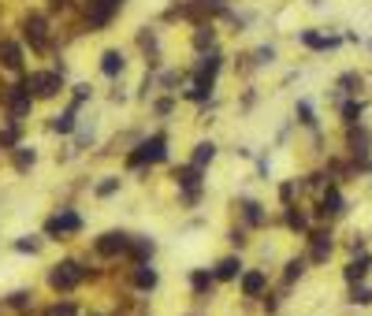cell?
<instances>
[{
    "label": "cell",
    "mask_w": 372,
    "mask_h": 316,
    "mask_svg": "<svg viewBox=\"0 0 372 316\" xmlns=\"http://www.w3.org/2000/svg\"><path fill=\"white\" fill-rule=\"evenodd\" d=\"M168 157V138L164 135H153L149 142H142L131 157H127V168H142V164H156Z\"/></svg>",
    "instance_id": "6da1fadb"
},
{
    "label": "cell",
    "mask_w": 372,
    "mask_h": 316,
    "mask_svg": "<svg viewBox=\"0 0 372 316\" xmlns=\"http://www.w3.org/2000/svg\"><path fill=\"white\" fill-rule=\"evenodd\" d=\"M83 275H86V268L78 260H60L53 272H48V287L53 290H75L78 283H83Z\"/></svg>",
    "instance_id": "7a4b0ae2"
},
{
    "label": "cell",
    "mask_w": 372,
    "mask_h": 316,
    "mask_svg": "<svg viewBox=\"0 0 372 316\" xmlns=\"http://www.w3.org/2000/svg\"><path fill=\"white\" fill-rule=\"evenodd\" d=\"M26 90L34 93L38 101H48V97H56L63 90V75H56V71H34L26 78Z\"/></svg>",
    "instance_id": "3957f363"
},
{
    "label": "cell",
    "mask_w": 372,
    "mask_h": 316,
    "mask_svg": "<svg viewBox=\"0 0 372 316\" xmlns=\"http://www.w3.org/2000/svg\"><path fill=\"white\" fill-rule=\"evenodd\" d=\"M346 197H343V190L339 186H328L324 194H320V201H317V216L320 220H343L346 216Z\"/></svg>",
    "instance_id": "277c9868"
},
{
    "label": "cell",
    "mask_w": 372,
    "mask_h": 316,
    "mask_svg": "<svg viewBox=\"0 0 372 316\" xmlns=\"http://www.w3.org/2000/svg\"><path fill=\"white\" fill-rule=\"evenodd\" d=\"M346 149H350L354 164L372 160V130H368L365 123H361V127H350V135H346Z\"/></svg>",
    "instance_id": "5b68a950"
},
{
    "label": "cell",
    "mask_w": 372,
    "mask_h": 316,
    "mask_svg": "<svg viewBox=\"0 0 372 316\" xmlns=\"http://www.w3.org/2000/svg\"><path fill=\"white\" fill-rule=\"evenodd\" d=\"M8 101V108H11V123H19L23 115L30 112V105H34V93L26 90V82H19V86H8L4 93H0Z\"/></svg>",
    "instance_id": "8992f818"
},
{
    "label": "cell",
    "mask_w": 372,
    "mask_h": 316,
    "mask_svg": "<svg viewBox=\"0 0 372 316\" xmlns=\"http://www.w3.org/2000/svg\"><path fill=\"white\" fill-rule=\"evenodd\" d=\"M331 249H335V242H331V231H328V227L309 231V260H313V264H328Z\"/></svg>",
    "instance_id": "52a82bcc"
},
{
    "label": "cell",
    "mask_w": 372,
    "mask_h": 316,
    "mask_svg": "<svg viewBox=\"0 0 372 316\" xmlns=\"http://www.w3.org/2000/svg\"><path fill=\"white\" fill-rule=\"evenodd\" d=\"M368 272H372V257L368 253H358V257H350L343 264V279L350 283V287H361V283L368 279Z\"/></svg>",
    "instance_id": "ba28073f"
},
{
    "label": "cell",
    "mask_w": 372,
    "mask_h": 316,
    "mask_svg": "<svg viewBox=\"0 0 372 316\" xmlns=\"http://www.w3.org/2000/svg\"><path fill=\"white\" fill-rule=\"evenodd\" d=\"M45 231H48V235H75V231H83V220H78V212L60 209L53 220L45 223Z\"/></svg>",
    "instance_id": "9c48e42d"
},
{
    "label": "cell",
    "mask_w": 372,
    "mask_h": 316,
    "mask_svg": "<svg viewBox=\"0 0 372 316\" xmlns=\"http://www.w3.org/2000/svg\"><path fill=\"white\" fill-rule=\"evenodd\" d=\"M23 34H26V41L34 45L38 53H41V48H48V26H45L41 15H26V19H23Z\"/></svg>",
    "instance_id": "30bf717a"
},
{
    "label": "cell",
    "mask_w": 372,
    "mask_h": 316,
    "mask_svg": "<svg viewBox=\"0 0 372 316\" xmlns=\"http://www.w3.org/2000/svg\"><path fill=\"white\" fill-rule=\"evenodd\" d=\"M123 249H131V235H123V231H108V235L97 238V253L101 257H116Z\"/></svg>",
    "instance_id": "8fae6325"
},
{
    "label": "cell",
    "mask_w": 372,
    "mask_h": 316,
    "mask_svg": "<svg viewBox=\"0 0 372 316\" xmlns=\"http://www.w3.org/2000/svg\"><path fill=\"white\" fill-rule=\"evenodd\" d=\"M298 41L305 48H313V53H328V48H339L343 45V38H335V34H317V30H302Z\"/></svg>",
    "instance_id": "7c38bea8"
},
{
    "label": "cell",
    "mask_w": 372,
    "mask_h": 316,
    "mask_svg": "<svg viewBox=\"0 0 372 316\" xmlns=\"http://www.w3.org/2000/svg\"><path fill=\"white\" fill-rule=\"evenodd\" d=\"M123 0H90V23L93 26H108V19L119 11Z\"/></svg>",
    "instance_id": "4fadbf2b"
},
{
    "label": "cell",
    "mask_w": 372,
    "mask_h": 316,
    "mask_svg": "<svg viewBox=\"0 0 372 316\" xmlns=\"http://www.w3.org/2000/svg\"><path fill=\"white\" fill-rule=\"evenodd\" d=\"M339 115H343L346 130H350V127H361V123H365V101H361V97H350V101L339 105Z\"/></svg>",
    "instance_id": "5bb4252c"
},
{
    "label": "cell",
    "mask_w": 372,
    "mask_h": 316,
    "mask_svg": "<svg viewBox=\"0 0 372 316\" xmlns=\"http://www.w3.org/2000/svg\"><path fill=\"white\" fill-rule=\"evenodd\" d=\"M175 179L179 186H186V201H198V182H201V168H175Z\"/></svg>",
    "instance_id": "9a60e30c"
},
{
    "label": "cell",
    "mask_w": 372,
    "mask_h": 316,
    "mask_svg": "<svg viewBox=\"0 0 372 316\" xmlns=\"http://www.w3.org/2000/svg\"><path fill=\"white\" fill-rule=\"evenodd\" d=\"M287 227L298 231V235H309V216H305L298 205H290V209H287Z\"/></svg>",
    "instance_id": "2e32d148"
},
{
    "label": "cell",
    "mask_w": 372,
    "mask_h": 316,
    "mask_svg": "<svg viewBox=\"0 0 372 316\" xmlns=\"http://www.w3.org/2000/svg\"><path fill=\"white\" fill-rule=\"evenodd\" d=\"M216 71H220V56H216V53H208V56L198 63V82H208V86H213Z\"/></svg>",
    "instance_id": "e0dca14e"
},
{
    "label": "cell",
    "mask_w": 372,
    "mask_h": 316,
    "mask_svg": "<svg viewBox=\"0 0 372 316\" xmlns=\"http://www.w3.org/2000/svg\"><path fill=\"white\" fill-rule=\"evenodd\" d=\"M265 272H246V275H242V294H250V297H257V294H261L265 290Z\"/></svg>",
    "instance_id": "ac0fdd59"
},
{
    "label": "cell",
    "mask_w": 372,
    "mask_h": 316,
    "mask_svg": "<svg viewBox=\"0 0 372 316\" xmlns=\"http://www.w3.org/2000/svg\"><path fill=\"white\" fill-rule=\"evenodd\" d=\"M0 63H4L8 71H19V68H23V60H19V48H15L11 41H4V45H0Z\"/></svg>",
    "instance_id": "d6986e66"
},
{
    "label": "cell",
    "mask_w": 372,
    "mask_h": 316,
    "mask_svg": "<svg viewBox=\"0 0 372 316\" xmlns=\"http://www.w3.org/2000/svg\"><path fill=\"white\" fill-rule=\"evenodd\" d=\"M101 71H105L108 78H116V75L123 71V56L116 53V48H108V53L101 56Z\"/></svg>",
    "instance_id": "ffe728a7"
},
{
    "label": "cell",
    "mask_w": 372,
    "mask_h": 316,
    "mask_svg": "<svg viewBox=\"0 0 372 316\" xmlns=\"http://www.w3.org/2000/svg\"><path fill=\"white\" fill-rule=\"evenodd\" d=\"M216 157V145L213 142H201L198 149H193V168H205V164H213Z\"/></svg>",
    "instance_id": "44dd1931"
},
{
    "label": "cell",
    "mask_w": 372,
    "mask_h": 316,
    "mask_svg": "<svg viewBox=\"0 0 372 316\" xmlns=\"http://www.w3.org/2000/svg\"><path fill=\"white\" fill-rule=\"evenodd\" d=\"M134 283L142 290H153L156 287V272L149 268V264H138V272H134Z\"/></svg>",
    "instance_id": "7402d4cb"
},
{
    "label": "cell",
    "mask_w": 372,
    "mask_h": 316,
    "mask_svg": "<svg viewBox=\"0 0 372 316\" xmlns=\"http://www.w3.org/2000/svg\"><path fill=\"white\" fill-rule=\"evenodd\" d=\"M350 305H361V309H368L372 305V287H350Z\"/></svg>",
    "instance_id": "603a6c76"
},
{
    "label": "cell",
    "mask_w": 372,
    "mask_h": 316,
    "mask_svg": "<svg viewBox=\"0 0 372 316\" xmlns=\"http://www.w3.org/2000/svg\"><path fill=\"white\" fill-rule=\"evenodd\" d=\"M213 26H198V34H193V48H198V53H205V48H213Z\"/></svg>",
    "instance_id": "cb8c5ba5"
},
{
    "label": "cell",
    "mask_w": 372,
    "mask_h": 316,
    "mask_svg": "<svg viewBox=\"0 0 372 316\" xmlns=\"http://www.w3.org/2000/svg\"><path fill=\"white\" fill-rule=\"evenodd\" d=\"M298 123H305V127H317V112H313V105L309 101H298Z\"/></svg>",
    "instance_id": "d4e9b609"
},
{
    "label": "cell",
    "mask_w": 372,
    "mask_h": 316,
    "mask_svg": "<svg viewBox=\"0 0 372 316\" xmlns=\"http://www.w3.org/2000/svg\"><path fill=\"white\" fill-rule=\"evenodd\" d=\"M238 268H242V264H238L235 257L220 260V268H216V279H235V275H238Z\"/></svg>",
    "instance_id": "484cf974"
},
{
    "label": "cell",
    "mask_w": 372,
    "mask_h": 316,
    "mask_svg": "<svg viewBox=\"0 0 372 316\" xmlns=\"http://www.w3.org/2000/svg\"><path fill=\"white\" fill-rule=\"evenodd\" d=\"M190 287L198 290V294L213 290V275H208V272H193V275H190Z\"/></svg>",
    "instance_id": "4316f807"
},
{
    "label": "cell",
    "mask_w": 372,
    "mask_h": 316,
    "mask_svg": "<svg viewBox=\"0 0 372 316\" xmlns=\"http://www.w3.org/2000/svg\"><path fill=\"white\" fill-rule=\"evenodd\" d=\"M71 127H75V108H68L63 115H56V120H53V130H60V135H68Z\"/></svg>",
    "instance_id": "83f0119b"
},
{
    "label": "cell",
    "mask_w": 372,
    "mask_h": 316,
    "mask_svg": "<svg viewBox=\"0 0 372 316\" xmlns=\"http://www.w3.org/2000/svg\"><path fill=\"white\" fill-rule=\"evenodd\" d=\"M302 272H305V260H302V257H298V260H287L283 283H294V279H302Z\"/></svg>",
    "instance_id": "f1b7e54d"
},
{
    "label": "cell",
    "mask_w": 372,
    "mask_h": 316,
    "mask_svg": "<svg viewBox=\"0 0 372 316\" xmlns=\"http://www.w3.org/2000/svg\"><path fill=\"white\" fill-rule=\"evenodd\" d=\"M34 160H38V153H34V149H19V153H15V168H19V172H26Z\"/></svg>",
    "instance_id": "f546056e"
},
{
    "label": "cell",
    "mask_w": 372,
    "mask_h": 316,
    "mask_svg": "<svg viewBox=\"0 0 372 316\" xmlns=\"http://www.w3.org/2000/svg\"><path fill=\"white\" fill-rule=\"evenodd\" d=\"M186 97H190V101H208V97H213V86H208V82H198Z\"/></svg>",
    "instance_id": "4dcf8cb0"
},
{
    "label": "cell",
    "mask_w": 372,
    "mask_h": 316,
    "mask_svg": "<svg viewBox=\"0 0 372 316\" xmlns=\"http://www.w3.org/2000/svg\"><path fill=\"white\" fill-rule=\"evenodd\" d=\"M131 249H134V257H138V260H145V257L153 253V242H149V238H138V242H131Z\"/></svg>",
    "instance_id": "1f68e13d"
},
{
    "label": "cell",
    "mask_w": 372,
    "mask_h": 316,
    "mask_svg": "<svg viewBox=\"0 0 372 316\" xmlns=\"http://www.w3.org/2000/svg\"><path fill=\"white\" fill-rule=\"evenodd\" d=\"M242 209H246V220H250V223H265V216H261V205H257V201H246Z\"/></svg>",
    "instance_id": "d6a6232c"
},
{
    "label": "cell",
    "mask_w": 372,
    "mask_h": 316,
    "mask_svg": "<svg viewBox=\"0 0 372 316\" xmlns=\"http://www.w3.org/2000/svg\"><path fill=\"white\" fill-rule=\"evenodd\" d=\"M116 190H119V179H105L101 186H97V197H112Z\"/></svg>",
    "instance_id": "836d02e7"
},
{
    "label": "cell",
    "mask_w": 372,
    "mask_h": 316,
    "mask_svg": "<svg viewBox=\"0 0 372 316\" xmlns=\"http://www.w3.org/2000/svg\"><path fill=\"white\" fill-rule=\"evenodd\" d=\"M45 316H75V305H71V302H56V305L48 309Z\"/></svg>",
    "instance_id": "e575fe53"
},
{
    "label": "cell",
    "mask_w": 372,
    "mask_h": 316,
    "mask_svg": "<svg viewBox=\"0 0 372 316\" xmlns=\"http://www.w3.org/2000/svg\"><path fill=\"white\" fill-rule=\"evenodd\" d=\"M38 238H19V242H15V249H23V253H38Z\"/></svg>",
    "instance_id": "d590c367"
},
{
    "label": "cell",
    "mask_w": 372,
    "mask_h": 316,
    "mask_svg": "<svg viewBox=\"0 0 372 316\" xmlns=\"http://www.w3.org/2000/svg\"><path fill=\"white\" fill-rule=\"evenodd\" d=\"M15 135H19V130H15V127L0 130V145H15Z\"/></svg>",
    "instance_id": "8d00e7d4"
},
{
    "label": "cell",
    "mask_w": 372,
    "mask_h": 316,
    "mask_svg": "<svg viewBox=\"0 0 372 316\" xmlns=\"http://www.w3.org/2000/svg\"><path fill=\"white\" fill-rule=\"evenodd\" d=\"M198 8H208V11H223V0H198Z\"/></svg>",
    "instance_id": "74e56055"
},
{
    "label": "cell",
    "mask_w": 372,
    "mask_h": 316,
    "mask_svg": "<svg viewBox=\"0 0 372 316\" xmlns=\"http://www.w3.org/2000/svg\"><path fill=\"white\" fill-rule=\"evenodd\" d=\"M11 305H15V309H26L30 302H26V294H11Z\"/></svg>",
    "instance_id": "f35d334b"
},
{
    "label": "cell",
    "mask_w": 372,
    "mask_h": 316,
    "mask_svg": "<svg viewBox=\"0 0 372 316\" xmlns=\"http://www.w3.org/2000/svg\"><path fill=\"white\" fill-rule=\"evenodd\" d=\"M280 197H283V201H290V197H294V182H287V186L280 190Z\"/></svg>",
    "instance_id": "ab89813d"
}]
</instances>
